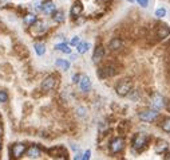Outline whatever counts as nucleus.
I'll return each mask as SVG.
<instances>
[{
  "mask_svg": "<svg viewBox=\"0 0 170 160\" xmlns=\"http://www.w3.org/2000/svg\"><path fill=\"white\" fill-rule=\"evenodd\" d=\"M119 65L115 63V62H109V63L103 65L102 68H99L98 70V77L101 79L103 78H111L114 77V75H117L119 73Z\"/></svg>",
  "mask_w": 170,
  "mask_h": 160,
  "instance_id": "1",
  "label": "nucleus"
},
{
  "mask_svg": "<svg viewBox=\"0 0 170 160\" xmlns=\"http://www.w3.org/2000/svg\"><path fill=\"white\" fill-rule=\"evenodd\" d=\"M131 89H133V82L129 78L120 79V81L117 82V85H115V92H117V94L120 97L127 96L129 93L131 92Z\"/></svg>",
  "mask_w": 170,
  "mask_h": 160,
  "instance_id": "2",
  "label": "nucleus"
},
{
  "mask_svg": "<svg viewBox=\"0 0 170 160\" xmlns=\"http://www.w3.org/2000/svg\"><path fill=\"white\" fill-rule=\"evenodd\" d=\"M147 140H149V136L145 135V133H138V135H135V137H134V140H133L134 149L142 151L146 147Z\"/></svg>",
  "mask_w": 170,
  "mask_h": 160,
  "instance_id": "3",
  "label": "nucleus"
},
{
  "mask_svg": "<svg viewBox=\"0 0 170 160\" xmlns=\"http://www.w3.org/2000/svg\"><path fill=\"white\" fill-rule=\"evenodd\" d=\"M55 86H56V77L54 74L46 77L44 81L42 82V90L43 92H51L55 89Z\"/></svg>",
  "mask_w": 170,
  "mask_h": 160,
  "instance_id": "4",
  "label": "nucleus"
},
{
  "mask_svg": "<svg viewBox=\"0 0 170 160\" xmlns=\"http://www.w3.org/2000/svg\"><path fill=\"white\" fill-rule=\"evenodd\" d=\"M125 139L123 137H117V139H114L113 141L110 143V151L111 153H118L120 152L123 148H125Z\"/></svg>",
  "mask_w": 170,
  "mask_h": 160,
  "instance_id": "5",
  "label": "nucleus"
},
{
  "mask_svg": "<svg viewBox=\"0 0 170 160\" xmlns=\"http://www.w3.org/2000/svg\"><path fill=\"white\" fill-rule=\"evenodd\" d=\"M158 117V110H144L139 113V120L141 121H146V122H151Z\"/></svg>",
  "mask_w": 170,
  "mask_h": 160,
  "instance_id": "6",
  "label": "nucleus"
},
{
  "mask_svg": "<svg viewBox=\"0 0 170 160\" xmlns=\"http://www.w3.org/2000/svg\"><path fill=\"white\" fill-rule=\"evenodd\" d=\"M26 149H27V147L24 144H21V143H16V144H13L11 147V153H12V156L13 158H21L24 155L26 152Z\"/></svg>",
  "mask_w": 170,
  "mask_h": 160,
  "instance_id": "7",
  "label": "nucleus"
},
{
  "mask_svg": "<svg viewBox=\"0 0 170 160\" xmlns=\"http://www.w3.org/2000/svg\"><path fill=\"white\" fill-rule=\"evenodd\" d=\"M103 57H105V47L102 44H98L94 50V54H92V62L94 63H99L101 61H103Z\"/></svg>",
  "mask_w": 170,
  "mask_h": 160,
  "instance_id": "8",
  "label": "nucleus"
},
{
  "mask_svg": "<svg viewBox=\"0 0 170 160\" xmlns=\"http://www.w3.org/2000/svg\"><path fill=\"white\" fill-rule=\"evenodd\" d=\"M82 11H83V6H82V3L79 2V0H77L73 6H71V10H70V14L71 16L74 18V19H78V18L82 15Z\"/></svg>",
  "mask_w": 170,
  "mask_h": 160,
  "instance_id": "9",
  "label": "nucleus"
},
{
  "mask_svg": "<svg viewBox=\"0 0 170 160\" xmlns=\"http://www.w3.org/2000/svg\"><path fill=\"white\" fill-rule=\"evenodd\" d=\"M79 88L82 89V92H90L91 89V81L87 75H80L79 78Z\"/></svg>",
  "mask_w": 170,
  "mask_h": 160,
  "instance_id": "10",
  "label": "nucleus"
},
{
  "mask_svg": "<svg viewBox=\"0 0 170 160\" xmlns=\"http://www.w3.org/2000/svg\"><path fill=\"white\" fill-rule=\"evenodd\" d=\"M48 153H50L52 158H67V151L63 147H54V148L48 151Z\"/></svg>",
  "mask_w": 170,
  "mask_h": 160,
  "instance_id": "11",
  "label": "nucleus"
},
{
  "mask_svg": "<svg viewBox=\"0 0 170 160\" xmlns=\"http://www.w3.org/2000/svg\"><path fill=\"white\" fill-rule=\"evenodd\" d=\"M163 102H165L163 97L161 96L159 93H155V94L153 96V101H151V105H153V109H155V110H159V109L163 106Z\"/></svg>",
  "mask_w": 170,
  "mask_h": 160,
  "instance_id": "12",
  "label": "nucleus"
},
{
  "mask_svg": "<svg viewBox=\"0 0 170 160\" xmlns=\"http://www.w3.org/2000/svg\"><path fill=\"white\" fill-rule=\"evenodd\" d=\"M157 37L159 39H165V38H168V35L170 34V28H169V26L166 24H159L157 26Z\"/></svg>",
  "mask_w": 170,
  "mask_h": 160,
  "instance_id": "13",
  "label": "nucleus"
},
{
  "mask_svg": "<svg viewBox=\"0 0 170 160\" xmlns=\"http://www.w3.org/2000/svg\"><path fill=\"white\" fill-rule=\"evenodd\" d=\"M26 153H27V156H28L30 159H39L40 155H42L39 147H36V145H31L28 149H26Z\"/></svg>",
  "mask_w": 170,
  "mask_h": 160,
  "instance_id": "14",
  "label": "nucleus"
},
{
  "mask_svg": "<svg viewBox=\"0 0 170 160\" xmlns=\"http://www.w3.org/2000/svg\"><path fill=\"white\" fill-rule=\"evenodd\" d=\"M122 46H123V42L120 41L119 38H113L109 43V48L111 51H118V50L122 48Z\"/></svg>",
  "mask_w": 170,
  "mask_h": 160,
  "instance_id": "15",
  "label": "nucleus"
},
{
  "mask_svg": "<svg viewBox=\"0 0 170 160\" xmlns=\"http://www.w3.org/2000/svg\"><path fill=\"white\" fill-rule=\"evenodd\" d=\"M42 11L47 15H52L54 12H55V4H54L52 2H46L42 6Z\"/></svg>",
  "mask_w": 170,
  "mask_h": 160,
  "instance_id": "16",
  "label": "nucleus"
},
{
  "mask_svg": "<svg viewBox=\"0 0 170 160\" xmlns=\"http://www.w3.org/2000/svg\"><path fill=\"white\" fill-rule=\"evenodd\" d=\"M55 50L62 51V52H64V54H71V48H70V46H68L67 43H59V44H56V46H55Z\"/></svg>",
  "mask_w": 170,
  "mask_h": 160,
  "instance_id": "17",
  "label": "nucleus"
},
{
  "mask_svg": "<svg viewBox=\"0 0 170 160\" xmlns=\"http://www.w3.org/2000/svg\"><path fill=\"white\" fill-rule=\"evenodd\" d=\"M55 65H56L60 70H68V69H70V62L66 61V59H56Z\"/></svg>",
  "mask_w": 170,
  "mask_h": 160,
  "instance_id": "18",
  "label": "nucleus"
},
{
  "mask_svg": "<svg viewBox=\"0 0 170 160\" xmlns=\"http://www.w3.org/2000/svg\"><path fill=\"white\" fill-rule=\"evenodd\" d=\"M88 48H90V44L86 43V42H82V43H78L77 44V50L79 54H84V52H87L88 51Z\"/></svg>",
  "mask_w": 170,
  "mask_h": 160,
  "instance_id": "19",
  "label": "nucleus"
},
{
  "mask_svg": "<svg viewBox=\"0 0 170 160\" xmlns=\"http://www.w3.org/2000/svg\"><path fill=\"white\" fill-rule=\"evenodd\" d=\"M36 20H38V18H36V15H34V14H28V15L24 16V23L28 26V27H30V26H32Z\"/></svg>",
  "mask_w": 170,
  "mask_h": 160,
  "instance_id": "20",
  "label": "nucleus"
},
{
  "mask_svg": "<svg viewBox=\"0 0 170 160\" xmlns=\"http://www.w3.org/2000/svg\"><path fill=\"white\" fill-rule=\"evenodd\" d=\"M34 48H35V52H36L39 57H42L44 52H46V46H44L43 43H35Z\"/></svg>",
  "mask_w": 170,
  "mask_h": 160,
  "instance_id": "21",
  "label": "nucleus"
},
{
  "mask_svg": "<svg viewBox=\"0 0 170 160\" xmlns=\"http://www.w3.org/2000/svg\"><path fill=\"white\" fill-rule=\"evenodd\" d=\"M52 19L56 23H62V22H64V14L62 11H55L52 14Z\"/></svg>",
  "mask_w": 170,
  "mask_h": 160,
  "instance_id": "22",
  "label": "nucleus"
},
{
  "mask_svg": "<svg viewBox=\"0 0 170 160\" xmlns=\"http://www.w3.org/2000/svg\"><path fill=\"white\" fill-rule=\"evenodd\" d=\"M166 149H169V144L165 140H159L158 144H157V152L158 153H162L163 151H166Z\"/></svg>",
  "mask_w": 170,
  "mask_h": 160,
  "instance_id": "23",
  "label": "nucleus"
},
{
  "mask_svg": "<svg viewBox=\"0 0 170 160\" xmlns=\"http://www.w3.org/2000/svg\"><path fill=\"white\" fill-rule=\"evenodd\" d=\"M161 128L163 132L170 133V118H163V121L161 122Z\"/></svg>",
  "mask_w": 170,
  "mask_h": 160,
  "instance_id": "24",
  "label": "nucleus"
},
{
  "mask_svg": "<svg viewBox=\"0 0 170 160\" xmlns=\"http://www.w3.org/2000/svg\"><path fill=\"white\" fill-rule=\"evenodd\" d=\"M32 26H35V27H36L35 30H36V32H39V34H42L43 31H46V24H44L43 22H38V20H36Z\"/></svg>",
  "mask_w": 170,
  "mask_h": 160,
  "instance_id": "25",
  "label": "nucleus"
},
{
  "mask_svg": "<svg viewBox=\"0 0 170 160\" xmlns=\"http://www.w3.org/2000/svg\"><path fill=\"white\" fill-rule=\"evenodd\" d=\"M8 101V94L6 90H0V102L2 104H6V102Z\"/></svg>",
  "mask_w": 170,
  "mask_h": 160,
  "instance_id": "26",
  "label": "nucleus"
},
{
  "mask_svg": "<svg viewBox=\"0 0 170 160\" xmlns=\"http://www.w3.org/2000/svg\"><path fill=\"white\" fill-rule=\"evenodd\" d=\"M165 15H166V10L165 8H157L155 10V16L157 18H163Z\"/></svg>",
  "mask_w": 170,
  "mask_h": 160,
  "instance_id": "27",
  "label": "nucleus"
},
{
  "mask_svg": "<svg viewBox=\"0 0 170 160\" xmlns=\"http://www.w3.org/2000/svg\"><path fill=\"white\" fill-rule=\"evenodd\" d=\"M137 3L139 4L141 7H147V6H149V0H137Z\"/></svg>",
  "mask_w": 170,
  "mask_h": 160,
  "instance_id": "28",
  "label": "nucleus"
},
{
  "mask_svg": "<svg viewBox=\"0 0 170 160\" xmlns=\"http://www.w3.org/2000/svg\"><path fill=\"white\" fill-rule=\"evenodd\" d=\"M78 43H79V38L78 37H75V38L71 39V46H77Z\"/></svg>",
  "mask_w": 170,
  "mask_h": 160,
  "instance_id": "29",
  "label": "nucleus"
},
{
  "mask_svg": "<svg viewBox=\"0 0 170 160\" xmlns=\"http://www.w3.org/2000/svg\"><path fill=\"white\" fill-rule=\"evenodd\" d=\"M90 155H91L90 151H86V152H84V156H83V159H84V160H88V159H90Z\"/></svg>",
  "mask_w": 170,
  "mask_h": 160,
  "instance_id": "30",
  "label": "nucleus"
},
{
  "mask_svg": "<svg viewBox=\"0 0 170 160\" xmlns=\"http://www.w3.org/2000/svg\"><path fill=\"white\" fill-rule=\"evenodd\" d=\"M79 78H80V75H78V74H77V75H74V82H75V83H78V82H79Z\"/></svg>",
  "mask_w": 170,
  "mask_h": 160,
  "instance_id": "31",
  "label": "nucleus"
},
{
  "mask_svg": "<svg viewBox=\"0 0 170 160\" xmlns=\"http://www.w3.org/2000/svg\"><path fill=\"white\" fill-rule=\"evenodd\" d=\"M165 106H166V109H168V112L170 113V100L168 101V104H166V105H165Z\"/></svg>",
  "mask_w": 170,
  "mask_h": 160,
  "instance_id": "32",
  "label": "nucleus"
},
{
  "mask_svg": "<svg viewBox=\"0 0 170 160\" xmlns=\"http://www.w3.org/2000/svg\"><path fill=\"white\" fill-rule=\"evenodd\" d=\"M127 2H134V0H127Z\"/></svg>",
  "mask_w": 170,
  "mask_h": 160,
  "instance_id": "33",
  "label": "nucleus"
},
{
  "mask_svg": "<svg viewBox=\"0 0 170 160\" xmlns=\"http://www.w3.org/2000/svg\"><path fill=\"white\" fill-rule=\"evenodd\" d=\"M0 149H2V143H0Z\"/></svg>",
  "mask_w": 170,
  "mask_h": 160,
  "instance_id": "34",
  "label": "nucleus"
}]
</instances>
